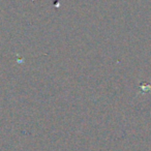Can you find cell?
I'll return each instance as SVG.
<instances>
[{
  "label": "cell",
  "mask_w": 151,
  "mask_h": 151,
  "mask_svg": "<svg viewBox=\"0 0 151 151\" xmlns=\"http://www.w3.org/2000/svg\"><path fill=\"white\" fill-rule=\"evenodd\" d=\"M140 89H141V92H149L151 91V85H147V84H141L140 86Z\"/></svg>",
  "instance_id": "obj_1"
}]
</instances>
